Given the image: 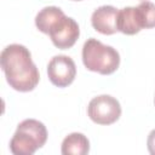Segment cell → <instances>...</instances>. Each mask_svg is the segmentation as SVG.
Here are the masks:
<instances>
[{"instance_id": "277c9868", "label": "cell", "mask_w": 155, "mask_h": 155, "mask_svg": "<svg viewBox=\"0 0 155 155\" xmlns=\"http://www.w3.org/2000/svg\"><path fill=\"white\" fill-rule=\"evenodd\" d=\"M90 119L98 125H111L121 115L119 101L109 94H101L92 98L87 107Z\"/></svg>"}, {"instance_id": "6da1fadb", "label": "cell", "mask_w": 155, "mask_h": 155, "mask_svg": "<svg viewBox=\"0 0 155 155\" xmlns=\"http://www.w3.org/2000/svg\"><path fill=\"white\" fill-rule=\"evenodd\" d=\"M0 64L12 88L19 92H28L34 90L39 84V70L25 46L19 44L6 46L1 51Z\"/></svg>"}, {"instance_id": "52a82bcc", "label": "cell", "mask_w": 155, "mask_h": 155, "mask_svg": "<svg viewBox=\"0 0 155 155\" xmlns=\"http://www.w3.org/2000/svg\"><path fill=\"white\" fill-rule=\"evenodd\" d=\"M119 10L110 5H103L96 8L91 16L92 27L104 35H111L117 31L116 17Z\"/></svg>"}, {"instance_id": "8992f818", "label": "cell", "mask_w": 155, "mask_h": 155, "mask_svg": "<svg viewBox=\"0 0 155 155\" xmlns=\"http://www.w3.org/2000/svg\"><path fill=\"white\" fill-rule=\"evenodd\" d=\"M48 35L56 47L62 50L70 48L79 39V35H80L79 24L71 17H68L64 15L61 19H58L54 23Z\"/></svg>"}, {"instance_id": "30bf717a", "label": "cell", "mask_w": 155, "mask_h": 155, "mask_svg": "<svg viewBox=\"0 0 155 155\" xmlns=\"http://www.w3.org/2000/svg\"><path fill=\"white\" fill-rule=\"evenodd\" d=\"M63 16H64V12L59 7H57V6H46V7L41 8L38 12V15L35 17V25L41 33L48 35L51 28Z\"/></svg>"}, {"instance_id": "ba28073f", "label": "cell", "mask_w": 155, "mask_h": 155, "mask_svg": "<svg viewBox=\"0 0 155 155\" xmlns=\"http://www.w3.org/2000/svg\"><path fill=\"white\" fill-rule=\"evenodd\" d=\"M116 28L117 31L126 35H134L143 29V22L138 7L127 6L119 10L116 17Z\"/></svg>"}, {"instance_id": "3957f363", "label": "cell", "mask_w": 155, "mask_h": 155, "mask_svg": "<svg viewBox=\"0 0 155 155\" xmlns=\"http://www.w3.org/2000/svg\"><path fill=\"white\" fill-rule=\"evenodd\" d=\"M47 140V130L35 119H25L18 124L10 140V150L15 155H33Z\"/></svg>"}, {"instance_id": "8fae6325", "label": "cell", "mask_w": 155, "mask_h": 155, "mask_svg": "<svg viewBox=\"0 0 155 155\" xmlns=\"http://www.w3.org/2000/svg\"><path fill=\"white\" fill-rule=\"evenodd\" d=\"M137 7L143 22V28H154L155 27V4L144 0Z\"/></svg>"}, {"instance_id": "5b68a950", "label": "cell", "mask_w": 155, "mask_h": 155, "mask_svg": "<svg viewBox=\"0 0 155 155\" xmlns=\"http://www.w3.org/2000/svg\"><path fill=\"white\" fill-rule=\"evenodd\" d=\"M47 75L50 81L57 87H67L76 75L74 61L65 54H58L51 58L47 64Z\"/></svg>"}, {"instance_id": "7c38bea8", "label": "cell", "mask_w": 155, "mask_h": 155, "mask_svg": "<svg viewBox=\"0 0 155 155\" xmlns=\"http://www.w3.org/2000/svg\"><path fill=\"white\" fill-rule=\"evenodd\" d=\"M147 145H148V150L151 155H155V130H153L149 136H148V140H147Z\"/></svg>"}, {"instance_id": "7a4b0ae2", "label": "cell", "mask_w": 155, "mask_h": 155, "mask_svg": "<svg viewBox=\"0 0 155 155\" xmlns=\"http://www.w3.org/2000/svg\"><path fill=\"white\" fill-rule=\"evenodd\" d=\"M82 63L91 71L109 75L119 68L120 54L114 47L90 38L82 46Z\"/></svg>"}, {"instance_id": "9c48e42d", "label": "cell", "mask_w": 155, "mask_h": 155, "mask_svg": "<svg viewBox=\"0 0 155 155\" xmlns=\"http://www.w3.org/2000/svg\"><path fill=\"white\" fill-rule=\"evenodd\" d=\"M61 151L63 155H86L90 151V142L85 134L73 132L63 139Z\"/></svg>"}, {"instance_id": "4fadbf2b", "label": "cell", "mask_w": 155, "mask_h": 155, "mask_svg": "<svg viewBox=\"0 0 155 155\" xmlns=\"http://www.w3.org/2000/svg\"><path fill=\"white\" fill-rule=\"evenodd\" d=\"M75 1H80V0H75Z\"/></svg>"}]
</instances>
